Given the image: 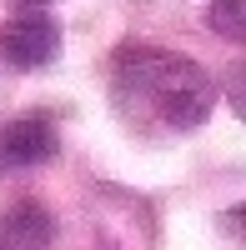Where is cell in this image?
<instances>
[{
  "instance_id": "cell-1",
  "label": "cell",
  "mask_w": 246,
  "mask_h": 250,
  "mask_svg": "<svg viewBox=\"0 0 246 250\" xmlns=\"http://www.w3.org/2000/svg\"><path fill=\"white\" fill-rule=\"evenodd\" d=\"M111 100L121 120L141 135H186L206 125L216 105V85L181 50L121 45L111 60Z\"/></svg>"
},
{
  "instance_id": "cell-2",
  "label": "cell",
  "mask_w": 246,
  "mask_h": 250,
  "mask_svg": "<svg viewBox=\"0 0 246 250\" xmlns=\"http://www.w3.org/2000/svg\"><path fill=\"white\" fill-rule=\"evenodd\" d=\"M60 55V25L50 10L40 5H20L5 30H0V60L10 70H46L50 60Z\"/></svg>"
},
{
  "instance_id": "cell-3",
  "label": "cell",
  "mask_w": 246,
  "mask_h": 250,
  "mask_svg": "<svg viewBox=\"0 0 246 250\" xmlns=\"http://www.w3.org/2000/svg\"><path fill=\"white\" fill-rule=\"evenodd\" d=\"M60 150V130L50 115H15L0 125V170L15 175V170H35V165L55 160Z\"/></svg>"
},
{
  "instance_id": "cell-4",
  "label": "cell",
  "mask_w": 246,
  "mask_h": 250,
  "mask_svg": "<svg viewBox=\"0 0 246 250\" xmlns=\"http://www.w3.org/2000/svg\"><path fill=\"white\" fill-rule=\"evenodd\" d=\"M55 225L40 200H15L0 210V250H50Z\"/></svg>"
},
{
  "instance_id": "cell-5",
  "label": "cell",
  "mask_w": 246,
  "mask_h": 250,
  "mask_svg": "<svg viewBox=\"0 0 246 250\" xmlns=\"http://www.w3.org/2000/svg\"><path fill=\"white\" fill-rule=\"evenodd\" d=\"M206 25L231 45H246V0H206Z\"/></svg>"
},
{
  "instance_id": "cell-6",
  "label": "cell",
  "mask_w": 246,
  "mask_h": 250,
  "mask_svg": "<svg viewBox=\"0 0 246 250\" xmlns=\"http://www.w3.org/2000/svg\"><path fill=\"white\" fill-rule=\"evenodd\" d=\"M226 100H231L236 120H246V60H236L231 75H226Z\"/></svg>"
},
{
  "instance_id": "cell-7",
  "label": "cell",
  "mask_w": 246,
  "mask_h": 250,
  "mask_svg": "<svg viewBox=\"0 0 246 250\" xmlns=\"http://www.w3.org/2000/svg\"><path fill=\"white\" fill-rule=\"evenodd\" d=\"M226 230L236 235V245L246 250V205H236V210H226Z\"/></svg>"
}]
</instances>
